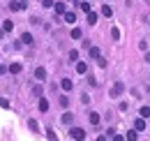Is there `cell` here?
I'll return each instance as SVG.
<instances>
[{
    "instance_id": "8992f818",
    "label": "cell",
    "mask_w": 150,
    "mask_h": 141,
    "mask_svg": "<svg viewBox=\"0 0 150 141\" xmlns=\"http://www.w3.org/2000/svg\"><path fill=\"white\" fill-rule=\"evenodd\" d=\"M134 130H136V132H143V130H146V120H143V118H136V120H134Z\"/></svg>"
},
{
    "instance_id": "603a6c76",
    "label": "cell",
    "mask_w": 150,
    "mask_h": 141,
    "mask_svg": "<svg viewBox=\"0 0 150 141\" xmlns=\"http://www.w3.org/2000/svg\"><path fill=\"white\" fill-rule=\"evenodd\" d=\"M58 102H60V106H62V109H67V106H69V97H67V95H62Z\"/></svg>"
},
{
    "instance_id": "277c9868",
    "label": "cell",
    "mask_w": 150,
    "mask_h": 141,
    "mask_svg": "<svg viewBox=\"0 0 150 141\" xmlns=\"http://www.w3.org/2000/svg\"><path fill=\"white\" fill-rule=\"evenodd\" d=\"M35 79H37V81H46V70H44V67H37V70H35Z\"/></svg>"
},
{
    "instance_id": "836d02e7",
    "label": "cell",
    "mask_w": 150,
    "mask_h": 141,
    "mask_svg": "<svg viewBox=\"0 0 150 141\" xmlns=\"http://www.w3.org/2000/svg\"><path fill=\"white\" fill-rule=\"evenodd\" d=\"M148 26H150V21H148Z\"/></svg>"
},
{
    "instance_id": "44dd1931",
    "label": "cell",
    "mask_w": 150,
    "mask_h": 141,
    "mask_svg": "<svg viewBox=\"0 0 150 141\" xmlns=\"http://www.w3.org/2000/svg\"><path fill=\"white\" fill-rule=\"evenodd\" d=\"M79 7H81L86 14H88V12H93V9H90V2H86V0H81V2H79Z\"/></svg>"
},
{
    "instance_id": "d6986e66",
    "label": "cell",
    "mask_w": 150,
    "mask_h": 141,
    "mask_svg": "<svg viewBox=\"0 0 150 141\" xmlns=\"http://www.w3.org/2000/svg\"><path fill=\"white\" fill-rule=\"evenodd\" d=\"M21 42H23V44H33V35H30V33H23V35H21Z\"/></svg>"
},
{
    "instance_id": "83f0119b",
    "label": "cell",
    "mask_w": 150,
    "mask_h": 141,
    "mask_svg": "<svg viewBox=\"0 0 150 141\" xmlns=\"http://www.w3.org/2000/svg\"><path fill=\"white\" fill-rule=\"evenodd\" d=\"M0 106H2V109H9V102H7L5 97H0Z\"/></svg>"
},
{
    "instance_id": "1f68e13d",
    "label": "cell",
    "mask_w": 150,
    "mask_h": 141,
    "mask_svg": "<svg viewBox=\"0 0 150 141\" xmlns=\"http://www.w3.org/2000/svg\"><path fill=\"white\" fill-rule=\"evenodd\" d=\"M5 72H7V70H5V65H0V74H5Z\"/></svg>"
},
{
    "instance_id": "5bb4252c",
    "label": "cell",
    "mask_w": 150,
    "mask_h": 141,
    "mask_svg": "<svg viewBox=\"0 0 150 141\" xmlns=\"http://www.w3.org/2000/svg\"><path fill=\"white\" fill-rule=\"evenodd\" d=\"M62 16H65V21H67V23H74V21H76V14H74V12H65Z\"/></svg>"
},
{
    "instance_id": "5b68a950",
    "label": "cell",
    "mask_w": 150,
    "mask_h": 141,
    "mask_svg": "<svg viewBox=\"0 0 150 141\" xmlns=\"http://www.w3.org/2000/svg\"><path fill=\"white\" fill-rule=\"evenodd\" d=\"M88 53H90V58H93V60H99V58H102V51H99L97 46H90V49H88Z\"/></svg>"
},
{
    "instance_id": "d4e9b609",
    "label": "cell",
    "mask_w": 150,
    "mask_h": 141,
    "mask_svg": "<svg viewBox=\"0 0 150 141\" xmlns=\"http://www.w3.org/2000/svg\"><path fill=\"white\" fill-rule=\"evenodd\" d=\"M46 137H49V141H58V137H56L53 130H46Z\"/></svg>"
},
{
    "instance_id": "4316f807",
    "label": "cell",
    "mask_w": 150,
    "mask_h": 141,
    "mask_svg": "<svg viewBox=\"0 0 150 141\" xmlns=\"http://www.w3.org/2000/svg\"><path fill=\"white\" fill-rule=\"evenodd\" d=\"M111 37L113 39H120V30H118V28H111Z\"/></svg>"
},
{
    "instance_id": "9c48e42d",
    "label": "cell",
    "mask_w": 150,
    "mask_h": 141,
    "mask_svg": "<svg viewBox=\"0 0 150 141\" xmlns=\"http://www.w3.org/2000/svg\"><path fill=\"white\" fill-rule=\"evenodd\" d=\"M12 30H14V23H12L9 19H7V21L2 23V35H5V33H12Z\"/></svg>"
},
{
    "instance_id": "9a60e30c",
    "label": "cell",
    "mask_w": 150,
    "mask_h": 141,
    "mask_svg": "<svg viewBox=\"0 0 150 141\" xmlns=\"http://www.w3.org/2000/svg\"><path fill=\"white\" fill-rule=\"evenodd\" d=\"M125 139H127V141H136V139H139V132H136V130H129Z\"/></svg>"
},
{
    "instance_id": "8fae6325",
    "label": "cell",
    "mask_w": 150,
    "mask_h": 141,
    "mask_svg": "<svg viewBox=\"0 0 150 141\" xmlns=\"http://www.w3.org/2000/svg\"><path fill=\"white\" fill-rule=\"evenodd\" d=\"M53 7H56V14H65V12H67V5H65V2H56Z\"/></svg>"
},
{
    "instance_id": "ac0fdd59",
    "label": "cell",
    "mask_w": 150,
    "mask_h": 141,
    "mask_svg": "<svg viewBox=\"0 0 150 141\" xmlns=\"http://www.w3.org/2000/svg\"><path fill=\"white\" fill-rule=\"evenodd\" d=\"M39 111H49V100H46V97L39 100Z\"/></svg>"
},
{
    "instance_id": "52a82bcc",
    "label": "cell",
    "mask_w": 150,
    "mask_h": 141,
    "mask_svg": "<svg viewBox=\"0 0 150 141\" xmlns=\"http://www.w3.org/2000/svg\"><path fill=\"white\" fill-rule=\"evenodd\" d=\"M88 120H90V125H99V113H97V111H90V113H88Z\"/></svg>"
},
{
    "instance_id": "484cf974",
    "label": "cell",
    "mask_w": 150,
    "mask_h": 141,
    "mask_svg": "<svg viewBox=\"0 0 150 141\" xmlns=\"http://www.w3.org/2000/svg\"><path fill=\"white\" fill-rule=\"evenodd\" d=\"M67 58H69V60H72V63H74L76 58H79V51H74V49H72V51L67 53Z\"/></svg>"
},
{
    "instance_id": "f1b7e54d",
    "label": "cell",
    "mask_w": 150,
    "mask_h": 141,
    "mask_svg": "<svg viewBox=\"0 0 150 141\" xmlns=\"http://www.w3.org/2000/svg\"><path fill=\"white\" fill-rule=\"evenodd\" d=\"M42 5H44V7H53L56 2H53V0H42Z\"/></svg>"
},
{
    "instance_id": "7c38bea8",
    "label": "cell",
    "mask_w": 150,
    "mask_h": 141,
    "mask_svg": "<svg viewBox=\"0 0 150 141\" xmlns=\"http://www.w3.org/2000/svg\"><path fill=\"white\" fill-rule=\"evenodd\" d=\"M21 70H23L21 63H12V65H9V72H12V74H21Z\"/></svg>"
},
{
    "instance_id": "f546056e",
    "label": "cell",
    "mask_w": 150,
    "mask_h": 141,
    "mask_svg": "<svg viewBox=\"0 0 150 141\" xmlns=\"http://www.w3.org/2000/svg\"><path fill=\"white\" fill-rule=\"evenodd\" d=\"M113 141H125V137L122 134H113Z\"/></svg>"
},
{
    "instance_id": "cb8c5ba5",
    "label": "cell",
    "mask_w": 150,
    "mask_h": 141,
    "mask_svg": "<svg viewBox=\"0 0 150 141\" xmlns=\"http://www.w3.org/2000/svg\"><path fill=\"white\" fill-rule=\"evenodd\" d=\"M28 127H30L33 132H39V127H37V120H33V118H28Z\"/></svg>"
},
{
    "instance_id": "3957f363",
    "label": "cell",
    "mask_w": 150,
    "mask_h": 141,
    "mask_svg": "<svg viewBox=\"0 0 150 141\" xmlns=\"http://www.w3.org/2000/svg\"><path fill=\"white\" fill-rule=\"evenodd\" d=\"M9 9H12V12H21V9H25V2H21V0H12V2H9Z\"/></svg>"
},
{
    "instance_id": "4fadbf2b",
    "label": "cell",
    "mask_w": 150,
    "mask_h": 141,
    "mask_svg": "<svg viewBox=\"0 0 150 141\" xmlns=\"http://www.w3.org/2000/svg\"><path fill=\"white\" fill-rule=\"evenodd\" d=\"M139 116L146 120V118H150V106H141V111H139Z\"/></svg>"
},
{
    "instance_id": "2e32d148",
    "label": "cell",
    "mask_w": 150,
    "mask_h": 141,
    "mask_svg": "<svg viewBox=\"0 0 150 141\" xmlns=\"http://www.w3.org/2000/svg\"><path fill=\"white\" fill-rule=\"evenodd\" d=\"M86 21H88L90 26H95V23H97V14H95V12H88V16H86Z\"/></svg>"
},
{
    "instance_id": "7402d4cb",
    "label": "cell",
    "mask_w": 150,
    "mask_h": 141,
    "mask_svg": "<svg viewBox=\"0 0 150 141\" xmlns=\"http://www.w3.org/2000/svg\"><path fill=\"white\" fill-rule=\"evenodd\" d=\"M83 33H81V28H72V39H81Z\"/></svg>"
},
{
    "instance_id": "4dcf8cb0",
    "label": "cell",
    "mask_w": 150,
    "mask_h": 141,
    "mask_svg": "<svg viewBox=\"0 0 150 141\" xmlns=\"http://www.w3.org/2000/svg\"><path fill=\"white\" fill-rule=\"evenodd\" d=\"M97 141H109V139H106V137H104V134H102V137H97Z\"/></svg>"
},
{
    "instance_id": "ffe728a7",
    "label": "cell",
    "mask_w": 150,
    "mask_h": 141,
    "mask_svg": "<svg viewBox=\"0 0 150 141\" xmlns=\"http://www.w3.org/2000/svg\"><path fill=\"white\" fill-rule=\"evenodd\" d=\"M76 72H79V74H86V72H88V65H86V63H76Z\"/></svg>"
},
{
    "instance_id": "e0dca14e",
    "label": "cell",
    "mask_w": 150,
    "mask_h": 141,
    "mask_svg": "<svg viewBox=\"0 0 150 141\" xmlns=\"http://www.w3.org/2000/svg\"><path fill=\"white\" fill-rule=\"evenodd\" d=\"M102 16H113V9L109 5H102Z\"/></svg>"
},
{
    "instance_id": "6da1fadb",
    "label": "cell",
    "mask_w": 150,
    "mask_h": 141,
    "mask_svg": "<svg viewBox=\"0 0 150 141\" xmlns=\"http://www.w3.org/2000/svg\"><path fill=\"white\" fill-rule=\"evenodd\" d=\"M69 137L74 141H86V130H81V127H72L69 130Z\"/></svg>"
},
{
    "instance_id": "7a4b0ae2",
    "label": "cell",
    "mask_w": 150,
    "mask_h": 141,
    "mask_svg": "<svg viewBox=\"0 0 150 141\" xmlns=\"http://www.w3.org/2000/svg\"><path fill=\"white\" fill-rule=\"evenodd\" d=\"M122 90H125V86L118 81V83H113V88H111V97H120L122 95Z\"/></svg>"
},
{
    "instance_id": "d6a6232c",
    "label": "cell",
    "mask_w": 150,
    "mask_h": 141,
    "mask_svg": "<svg viewBox=\"0 0 150 141\" xmlns=\"http://www.w3.org/2000/svg\"><path fill=\"white\" fill-rule=\"evenodd\" d=\"M146 63H150V51H148V53H146Z\"/></svg>"
},
{
    "instance_id": "ba28073f",
    "label": "cell",
    "mask_w": 150,
    "mask_h": 141,
    "mask_svg": "<svg viewBox=\"0 0 150 141\" xmlns=\"http://www.w3.org/2000/svg\"><path fill=\"white\" fill-rule=\"evenodd\" d=\"M60 120H62V125H72V123H74V113H69V111H67Z\"/></svg>"
},
{
    "instance_id": "30bf717a",
    "label": "cell",
    "mask_w": 150,
    "mask_h": 141,
    "mask_svg": "<svg viewBox=\"0 0 150 141\" xmlns=\"http://www.w3.org/2000/svg\"><path fill=\"white\" fill-rule=\"evenodd\" d=\"M72 86H74V83H72L69 79H62V81H60V88L65 90V93H67V90H72Z\"/></svg>"
}]
</instances>
